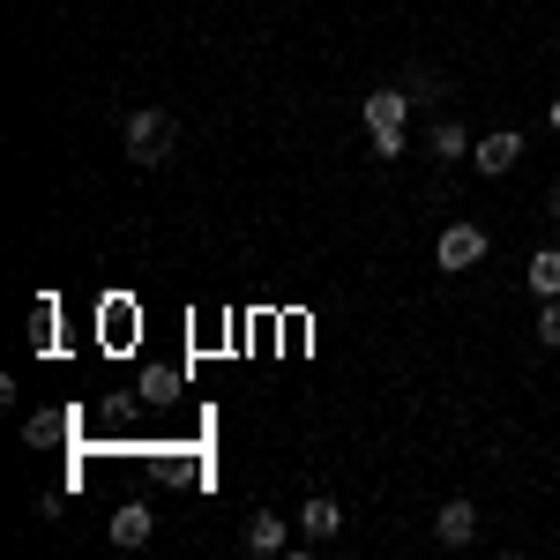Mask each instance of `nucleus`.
<instances>
[{
  "label": "nucleus",
  "instance_id": "nucleus-9",
  "mask_svg": "<svg viewBox=\"0 0 560 560\" xmlns=\"http://www.w3.org/2000/svg\"><path fill=\"white\" fill-rule=\"evenodd\" d=\"M427 150H433V158H441V165H456V158H464V150H478V142H471V135H464V128H456V120H441V128L427 135Z\"/></svg>",
  "mask_w": 560,
  "mask_h": 560
},
{
  "label": "nucleus",
  "instance_id": "nucleus-8",
  "mask_svg": "<svg viewBox=\"0 0 560 560\" xmlns=\"http://www.w3.org/2000/svg\"><path fill=\"white\" fill-rule=\"evenodd\" d=\"M530 292L538 300H560V247H538L530 255Z\"/></svg>",
  "mask_w": 560,
  "mask_h": 560
},
{
  "label": "nucleus",
  "instance_id": "nucleus-14",
  "mask_svg": "<svg viewBox=\"0 0 560 560\" xmlns=\"http://www.w3.org/2000/svg\"><path fill=\"white\" fill-rule=\"evenodd\" d=\"M538 345H560V300L538 306Z\"/></svg>",
  "mask_w": 560,
  "mask_h": 560
},
{
  "label": "nucleus",
  "instance_id": "nucleus-3",
  "mask_svg": "<svg viewBox=\"0 0 560 560\" xmlns=\"http://www.w3.org/2000/svg\"><path fill=\"white\" fill-rule=\"evenodd\" d=\"M516 158H523V135H516V128H493V135H478V150H471V165H478L486 179H501L509 165H516Z\"/></svg>",
  "mask_w": 560,
  "mask_h": 560
},
{
  "label": "nucleus",
  "instance_id": "nucleus-6",
  "mask_svg": "<svg viewBox=\"0 0 560 560\" xmlns=\"http://www.w3.org/2000/svg\"><path fill=\"white\" fill-rule=\"evenodd\" d=\"M300 523H306V538H337V530H345V509H337L329 493H314L300 509Z\"/></svg>",
  "mask_w": 560,
  "mask_h": 560
},
{
  "label": "nucleus",
  "instance_id": "nucleus-16",
  "mask_svg": "<svg viewBox=\"0 0 560 560\" xmlns=\"http://www.w3.org/2000/svg\"><path fill=\"white\" fill-rule=\"evenodd\" d=\"M546 217H553V224H560V179H553V195H546Z\"/></svg>",
  "mask_w": 560,
  "mask_h": 560
},
{
  "label": "nucleus",
  "instance_id": "nucleus-11",
  "mask_svg": "<svg viewBox=\"0 0 560 560\" xmlns=\"http://www.w3.org/2000/svg\"><path fill=\"white\" fill-rule=\"evenodd\" d=\"M142 404H179V374L173 366H150V374H142Z\"/></svg>",
  "mask_w": 560,
  "mask_h": 560
},
{
  "label": "nucleus",
  "instance_id": "nucleus-1",
  "mask_svg": "<svg viewBox=\"0 0 560 560\" xmlns=\"http://www.w3.org/2000/svg\"><path fill=\"white\" fill-rule=\"evenodd\" d=\"M173 150H179V120H173V113H158V105H142V113L128 120V158H135V165H165Z\"/></svg>",
  "mask_w": 560,
  "mask_h": 560
},
{
  "label": "nucleus",
  "instance_id": "nucleus-7",
  "mask_svg": "<svg viewBox=\"0 0 560 560\" xmlns=\"http://www.w3.org/2000/svg\"><path fill=\"white\" fill-rule=\"evenodd\" d=\"M150 538V509L128 501V509H113V546H142Z\"/></svg>",
  "mask_w": 560,
  "mask_h": 560
},
{
  "label": "nucleus",
  "instance_id": "nucleus-17",
  "mask_svg": "<svg viewBox=\"0 0 560 560\" xmlns=\"http://www.w3.org/2000/svg\"><path fill=\"white\" fill-rule=\"evenodd\" d=\"M553 135H560V97H553Z\"/></svg>",
  "mask_w": 560,
  "mask_h": 560
},
{
  "label": "nucleus",
  "instance_id": "nucleus-2",
  "mask_svg": "<svg viewBox=\"0 0 560 560\" xmlns=\"http://www.w3.org/2000/svg\"><path fill=\"white\" fill-rule=\"evenodd\" d=\"M433 261H441L448 277L478 269V261H486V232H478V224H448V232H441V247H433Z\"/></svg>",
  "mask_w": 560,
  "mask_h": 560
},
{
  "label": "nucleus",
  "instance_id": "nucleus-13",
  "mask_svg": "<svg viewBox=\"0 0 560 560\" xmlns=\"http://www.w3.org/2000/svg\"><path fill=\"white\" fill-rule=\"evenodd\" d=\"M135 404H142V388H135V396H105V427H128Z\"/></svg>",
  "mask_w": 560,
  "mask_h": 560
},
{
  "label": "nucleus",
  "instance_id": "nucleus-5",
  "mask_svg": "<svg viewBox=\"0 0 560 560\" xmlns=\"http://www.w3.org/2000/svg\"><path fill=\"white\" fill-rule=\"evenodd\" d=\"M433 538H441V546H471V538H478V509H471V501H441Z\"/></svg>",
  "mask_w": 560,
  "mask_h": 560
},
{
  "label": "nucleus",
  "instance_id": "nucleus-15",
  "mask_svg": "<svg viewBox=\"0 0 560 560\" xmlns=\"http://www.w3.org/2000/svg\"><path fill=\"white\" fill-rule=\"evenodd\" d=\"M31 345H38V351L52 345V300H38V322H31Z\"/></svg>",
  "mask_w": 560,
  "mask_h": 560
},
{
  "label": "nucleus",
  "instance_id": "nucleus-12",
  "mask_svg": "<svg viewBox=\"0 0 560 560\" xmlns=\"http://www.w3.org/2000/svg\"><path fill=\"white\" fill-rule=\"evenodd\" d=\"M60 427H68V419H60V411H52V419H45V411H38V419H31V427H23V441H31V448H45V441H52V433H60Z\"/></svg>",
  "mask_w": 560,
  "mask_h": 560
},
{
  "label": "nucleus",
  "instance_id": "nucleus-4",
  "mask_svg": "<svg viewBox=\"0 0 560 560\" xmlns=\"http://www.w3.org/2000/svg\"><path fill=\"white\" fill-rule=\"evenodd\" d=\"M359 113H366V135H404V120H411V90H374Z\"/></svg>",
  "mask_w": 560,
  "mask_h": 560
},
{
  "label": "nucleus",
  "instance_id": "nucleus-10",
  "mask_svg": "<svg viewBox=\"0 0 560 560\" xmlns=\"http://www.w3.org/2000/svg\"><path fill=\"white\" fill-rule=\"evenodd\" d=\"M247 546H255V553H277V546H284V516L255 509V516H247Z\"/></svg>",
  "mask_w": 560,
  "mask_h": 560
}]
</instances>
